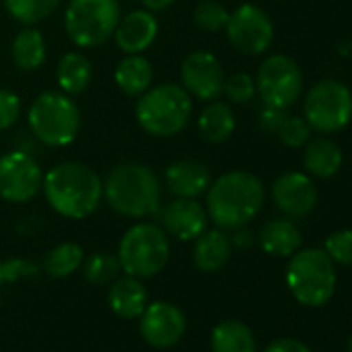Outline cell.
<instances>
[{
    "instance_id": "obj_1",
    "label": "cell",
    "mask_w": 352,
    "mask_h": 352,
    "mask_svg": "<svg viewBox=\"0 0 352 352\" xmlns=\"http://www.w3.org/2000/svg\"><path fill=\"white\" fill-rule=\"evenodd\" d=\"M48 206L63 218L83 220L91 216L104 197L98 172L81 162H63L44 174L42 183Z\"/></svg>"
},
{
    "instance_id": "obj_2",
    "label": "cell",
    "mask_w": 352,
    "mask_h": 352,
    "mask_svg": "<svg viewBox=\"0 0 352 352\" xmlns=\"http://www.w3.org/2000/svg\"><path fill=\"white\" fill-rule=\"evenodd\" d=\"M265 191L251 172L234 170L212 181L208 189V218L220 230H239L247 226L263 208Z\"/></svg>"
},
{
    "instance_id": "obj_3",
    "label": "cell",
    "mask_w": 352,
    "mask_h": 352,
    "mask_svg": "<svg viewBox=\"0 0 352 352\" xmlns=\"http://www.w3.org/2000/svg\"><path fill=\"white\" fill-rule=\"evenodd\" d=\"M104 199L126 218H145L160 210L162 187L151 168L124 162L110 170L104 181Z\"/></svg>"
},
{
    "instance_id": "obj_4",
    "label": "cell",
    "mask_w": 352,
    "mask_h": 352,
    "mask_svg": "<svg viewBox=\"0 0 352 352\" xmlns=\"http://www.w3.org/2000/svg\"><path fill=\"white\" fill-rule=\"evenodd\" d=\"M193 112L191 96L183 85L162 83L157 87H149L143 96H139L135 116L139 126L151 137H174L179 135Z\"/></svg>"
},
{
    "instance_id": "obj_5",
    "label": "cell",
    "mask_w": 352,
    "mask_h": 352,
    "mask_svg": "<svg viewBox=\"0 0 352 352\" xmlns=\"http://www.w3.org/2000/svg\"><path fill=\"white\" fill-rule=\"evenodd\" d=\"M28 122L32 135L40 143L48 147H67L79 135L81 112L71 96L44 91L32 102L28 110Z\"/></svg>"
},
{
    "instance_id": "obj_6",
    "label": "cell",
    "mask_w": 352,
    "mask_h": 352,
    "mask_svg": "<svg viewBox=\"0 0 352 352\" xmlns=\"http://www.w3.org/2000/svg\"><path fill=\"white\" fill-rule=\"evenodd\" d=\"M286 284L292 296L307 307L325 305L336 292V270L321 249H305L292 255L286 270Z\"/></svg>"
},
{
    "instance_id": "obj_7",
    "label": "cell",
    "mask_w": 352,
    "mask_h": 352,
    "mask_svg": "<svg viewBox=\"0 0 352 352\" xmlns=\"http://www.w3.org/2000/svg\"><path fill=\"white\" fill-rule=\"evenodd\" d=\"M120 270L126 276L135 278H153L157 276L170 259L168 234L149 222L131 226L118 245Z\"/></svg>"
},
{
    "instance_id": "obj_8",
    "label": "cell",
    "mask_w": 352,
    "mask_h": 352,
    "mask_svg": "<svg viewBox=\"0 0 352 352\" xmlns=\"http://www.w3.org/2000/svg\"><path fill=\"white\" fill-rule=\"evenodd\" d=\"M120 21L116 0H71L65 13V30L77 48H96L108 42Z\"/></svg>"
},
{
    "instance_id": "obj_9",
    "label": "cell",
    "mask_w": 352,
    "mask_h": 352,
    "mask_svg": "<svg viewBox=\"0 0 352 352\" xmlns=\"http://www.w3.org/2000/svg\"><path fill=\"white\" fill-rule=\"evenodd\" d=\"M352 118V94L336 81L323 79L315 83L305 98V120L317 133H336Z\"/></svg>"
},
{
    "instance_id": "obj_10",
    "label": "cell",
    "mask_w": 352,
    "mask_h": 352,
    "mask_svg": "<svg viewBox=\"0 0 352 352\" xmlns=\"http://www.w3.org/2000/svg\"><path fill=\"white\" fill-rule=\"evenodd\" d=\"M44 183V174L36 157L23 149L0 155V199L9 204L32 201Z\"/></svg>"
},
{
    "instance_id": "obj_11",
    "label": "cell",
    "mask_w": 352,
    "mask_h": 352,
    "mask_svg": "<svg viewBox=\"0 0 352 352\" xmlns=\"http://www.w3.org/2000/svg\"><path fill=\"white\" fill-rule=\"evenodd\" d=\"M255 87L265 106L286 110L298 100L302 91V73L292 58L284 54H274L261 63Z\"/></svg>"
},
{
    "instance_id": "obj_12",
    "label": "cell",
    "mask_w": 352,
    "mask_h": 352,
    "mask_svg": "<svg viewBox=\"0 0 352 352\" xmlns=\"http://www.w3.org/2000/svg\"><path fill=\"white\" fill-rule=\"evenodd\" d=\"M224 30L232 48L245 56H259L274 42L272 19L255 5H243L230 13Z\"/></svg>"
},
{
    "instance_id": "obj_13",
    "label": "cell",
    "mask_w": 352,
    "mask_h": 352,
    "mask_svg": "<svg viewBox=\"0 0 352 352\" xmlns=\"http://www.w3.org/2000/svg\"><path fill=\"white\" fill-rule=\"evenodd\" d=\"M139 317H141L139 319L141 338L149 346L160 350L176 346L187 331L185 313L168 300H155L151 305L147 302V307Z\"/></svg>"
},
{
    "instance_id": "obj_14",
    "label": "cell",
    "mask_w": 352,
    "mask_h": 352,
    "mask_svg": "<svg viewBox=\"0 0 352 352\" xmlns=\"http://www.w3.org/2000/svg\"><path fill=\"white\" fill-rule=\"evenodd\" d=\"M224 69L212 52L195 50L181 65L183 87L189 96H195L197 100H218L224 87Z\"/></svg>"
},
{
    "instance_id": "obj_15",
    "label": "cell",
    "mask_w": 352,
    "mask_h": 352,
    "mask_svg": "<svg viewBox=\"0 0 352 352\" xmlns=\"http://www.w3.org/2000/svg\"><path fill=\"white\" fill-rule=\"evenodd\" d=\"M272 197L280 212L290 218H302L317 206L315 183L302 172H284L272 185Z\"/></svg>"
},
{
    "instance_id": "obj_16",
    "label": "cell",
    "mask_w": 352,
    "mask_h": 352,
    "mask_svg": "<svg viewBox=\"0 0 352 352\" xmlns=\"http://www.w3.org/2000/svg\"><path fill=\"white\" fill-rule=\"evenodd\" d=\"M162 230L179 241H195L208 228V212L195 199L176 197L160 212Z\"/></svg>"
},
{
    "instance_id": "obj_17",
    "label": "cell",
    "mask_w": 352,
    "mask_h": 352,
    "mask_svg": "<svg viewBox=\"0 0 352 352\" xmlns=\"http://www.w3.org/2000/svg\"><path fill=\"white\" fill-rule=\"evenodd\" d=\"M166 187L174 197L197 199L208 193L212 185V172L204 162L197 160H179L166 168L164 172Z\"/></svg>"
},
{
    "instance_id": "obj_18",
    "label": "cell",
    "mask_w": 352,
    "mask_h": 352,
    "mask_svg": "<svg viewBox=\"0 0 352 352\" xmlns=\"http://www.w3.org/2000/svg\"><path fill=\"white\" fill-rule=\"evenodd\" d=\"M157 30L160 25L153 13L141 9L129 13L126 17H120L112 38L124 54H141L153 44Z\"/></svg>"
},
{
    "instance_id": "obj_19",
    "label": "cell",
    "mask_w": 352,
    "mask_h": 352,
    "mask_svg": "<svg viewBox=\"0 0 352 352\" xmlns=\"http://www.w3.org/2000/svg\"><path fill=\"white\" fill-rule=\"evenodd\" d=\"M108 307L122 319H135L147 307V290L141 278L124 276L116 278L108 290Z\"/></svg>"
},
{
    "instance_id": "obj_20",
    "label": "cell",
    "mask_w": 352,
    "mask_h": 352,
    "mask_svg": "<svg viewBox=\"0 0 352 352\" xmlns=\"http://www.w3.org/2000/svg\"><path fill=\"white\" fill-rule=\"evenodd\" d=\"M232 243L224 230H206L195 239L193 261L201 272H218L228 263Z\"/></svg>"
},
{
    "instance_id": "obj_21",
    "label": "cell",
    "mask_w": 352,
    "mask_h": 352,
    "mask_svg": "<svg viewBox=\"0 0 352 352\" xmlns=\"http://www.w3.org/2000/svg\"><path fill=\"white\" fill-rule=\"evenodd\" d=\"M153 79V67L151 63L141 54H126L114 71V81L118 89L131 98L143 96L151 87Z\"/></svg>"
},
{
    "instance_id": "obj_22",
    "label": "cell",
    "mask_w": 352,
    "mask_h": 352,
    "mask_svg": "<svg viewBox=\"0 0 352 352\" xmlns=\"http://www.w3.org/2000/svg\"><path fill=\"white\" fill-rule=\"evenodd\" d=\"M302 162H305V168L313 176L329 179V176H333L342 166V149L329 137L319 135V137L307 141Z\"/></svg>"
},
{
    "instance_id": "obj_23",
    "label": "cell",
    "mask_w": 352,
    "mask_h": 352,
    "mask_svg": "<svg viewBox=\"0 0 352 352\" xmlns=\"http://www.w3.org/2000/svg\"><path fill=\"white\" fill-rule=\"evenodd\" d=\"M302 243L300 230L290 220H272L259 232V247L274 257H290Z\"/></svg>"
},
{
    "instance_id": "obj_24",
    "label": "cell",
    "mask_w": 352,
    "mask_h": 352,
    "mask_svg": "<svg viewBox=\"0 0 352 352\" xmlns=\"http://www.w3.org/2000/svg\"><path fill=\"white\" fill-rule=\"evenodd\" d=\"M11 58L23 73L38 71L46 63V42L42 32H38L34 25L21 30L11 44Z\"/></svg>"
},
{
    "instance_id": "obj_25",
    "label": "cell",
    "mask_w": 352,
    "mask_h": 352,
    "mask_svg": "<svg viewBox=\"0 0 352 352\" xmlns=\"http://www.w3.org/2000/svg\"><path fill=\"white\" fill-rule=\"evenodd\" d=\"M56 81L67 96L83 94L91 81V63L79 52L63 54L56 67Z\"/></svg>"
},
{
    "instance_id": "obj_26",
    "label": "cell",
    "mask_w": 352,
    "mask_h": 352,
    "mask_svg": "<svg viewBox=\"0 0 352 352\" xmlns=\"http://www.w3.org/2000/svg\"><path fill=\"white\" fill-rule=\"evenodd\" d=\"M197 126H199V133H201V137L206 141H210V143H224L234 133L236 120H234V114H232L228 104L212 100L201 110V114L197 118Z\"/></svg>"
},
{
    "instance_id": "obj_27",
    "label": "cell",
    "mask_w": 352,
    "mask_h": 352,
    "mask_svg": "<svg viewBox=\"0 0 352 352\" xmlns=\"http://www.w3.org/2000/svg\"><path fill=\"white\" fill-rule=\"evenodd\" d=\"M212 352H255L253 331L236 319H226L218 323L212 331Z\"/></svg>"
},
{
    "instance_id": "obj_28",
    "label": "cell",
    "mask_w": 352,
    "mask_h": 352,
    "mask_svg": "<svg viewBox=\"0 0 352 352\" xmlns=\"http://www.w3.org/2000/svg\"><path fill=\"white\" fill-rule=\"evenodd\" d=\"M83 249L77 243H60L44 257V272L52 278H67L83 265Z\"/></svg>"
},
{
    "instance_id": "obj_29",
    "label": "cell",
    "mask_w": 352,
    "mask_h": 352,
    "mask_svg": "<svg viewBox=\"0 0 352 352\" xmlns=\"http://www.w3.org/2000/svg\"><path fill=\"white\" fill-rule=\"evenodd\" d=\"M3 3L15 21L23 25H38L60 7L63 0H3Z\"/></svg>"
},
{
    "instance_id": "obj_30",
    "label": "cell",
    "mask_w": 352,
    "mask_h": 352,
    "mask_svg": "<svg viewBox=\"0 0 352 352\" xmlns=\"http://www.w3.org/2000/svg\"><path fill=\"white\" fill-rule=\"evenodd\" d=\"M83 274H85V280L96 284V286H104V284H110L118 278V272H120V261L116 255L112 253H106V251H98V253H91L87 259H83Z\"/></svg>"
},
{
    "instance_id": "obj_31",
    "label": "cell",
    "mask_w": 352,
    "mask_h": 352,
    "mask_svg": "<svg viewBox=\"0 0 352 352\" xmlns=\"http://www.w3.org/2000/svg\"><path fill=\"white\" fill-rule=\"evenodd\" d=\"M228 17H230V13L220 3H216V0H204V3H199L193 11L195 25L210 34L224 30L228 23Z\"/></svg>"
},
{
    "instance_id": "obj_32",
    "label": "cell",
    "mask_w": 352,
    "mask_h": 352,
    "mask_svg": "<svg viewBox=\"0 0 352 352\" xmlns=\"http://www.w3.org/2000/svg\"><path fill=\"white\" fill-rule=\"evenodd\" d=\"M38 272H40V267L32 259L11 257V259L0 261V288L7 284H13L17 280H23V278H34V276H38Z\"/></svg>"
},
{
    "instance_id": "obj_33",
    "label": "cell",
    "mask_w": 352,
    "mask_h": 352,
    "mask_svg": "<svg viewBox=\"0 0 352 352\" xmlns=\"http://www.w3.org/2000/svg\"><path fill=\"white\" fill-rule=\"evenodd\" d=\"M222 91L226 94V98L234 104H247L253 100L257 87H255V79L247 73H234L232 77L224 79V87Z\"/></svg>"
},
{
    "instance_id": "obj_34",
    "label": "cell",
    "mask_w": 352,
    "mask_h": 352,
    "mask_svg": "<svg viewBox=\"0 0 352 352\" xmlns=\"http://www.w3.org/2000/svg\"><path fill=\"white\" fill-rule=\"evenodd\" d=\"M325 253L340 265H352V230H336L325 241Z\"/></svg>"
},
{
    "instance_id": "obj_35",
    "label": "cell",
    "mask_w": 352,
    "mask_h": 352,
    "mask_svg": "<svg viewBox=\"0 0 352 352\" xmlns=\"http://www.w3.org/2000/svg\"><path fill=\"white\" fill-rule=\"evenodd\" d=\"M311 126L307 124L305 118L298 116H286L284 122L278 129V137L286 147H300L309 141Z\"/></svg>"
},
{
    "instance_id": "obj_36",
    "label": "cell",
    "mask_w": 352,
    "mask_h": 352,
    "mask_svg": "<svg viewBox=\"0 0 352 352\" xmlns=\"http://www.w3.org/2000/svg\"><path fill=\"white\" fill-rule=\"evenodd\" d=\"M21 114V100L9 89H0V133L11 129Z\"/></svg>"
},
{
    "instance_id": "obj_37",
    "label": "cell",
    "mask_w": 352,
    "mask_h": 352,
    "mask_svg": "<svg viewBox=\"0 0 352 352\" xmlns=\"http://www.w3.org/2000/svg\"><path fill=\"white\" fill-rule=\"evenodd\" d=\"M286 118V112L284 108H274V106H265L259 114V124L263 126V131H270V133H278L280 124L284 122Z\"/></svg>"
},
{
    "instance_id": "obj_38",
    "label": "cell",
    "mask_w": 352,
    "mask_h": 352,
    "mask_svg": "<svg viewBox=\"0 0 352 352\" xmlns=\"http://www.w3.org/2000/svg\"><path fill=\"white\" fill-rule=\"evenodd\" d=\"M263 352H311V348L296 338H278L270 342Z\"/></svg>"
},
{
    "instance_id": "obj_39",
    "label": "cell",
    "mask_w": 352,
    "mask_h": 352,
    "mask_svg": "<svg viewBox=\"0 0 352 352\" xmlns=\"http://www.w3.org/2000/svg\"><path fill=\"white\" fill-rule=\"evenodd\" d=\"M253 232H249V230H245V226L243 228H239V230H234V236L230 239V243L234 245V247H241V249H249L251 245H253Z\"/></svg>"
},
{
    "instance_id": "obj_40",
    "label": "cell",
    "mask_w": 352,
    "mask_h": 352,
    "mask_svg": "<svg viewBox=\"0 0 352 352\" xmlns=\"http://www.w3.org/2000/svg\"><path fill=\"white\" fill-rule=\"evenodd\" d=\"M143 5L145 11H151V13H157V11H164L168 9L170 5H174V0H139Z\"/></svg>"
},
{
    "instance_id": "obj_41",
    "label": "cell",
    "mask_w": 352,
    "mask_h": 352,
    "mask_svg": "<svg viewBox=\"0 0 352 352\" xmlns=\"http://www.w3.org/2000/svg\"><path fill=\"white\" fill-rule=\"evenodd\" d=\"M348 352H352V336H350V340H348Z\"/></svg>"
}]
</instances>
